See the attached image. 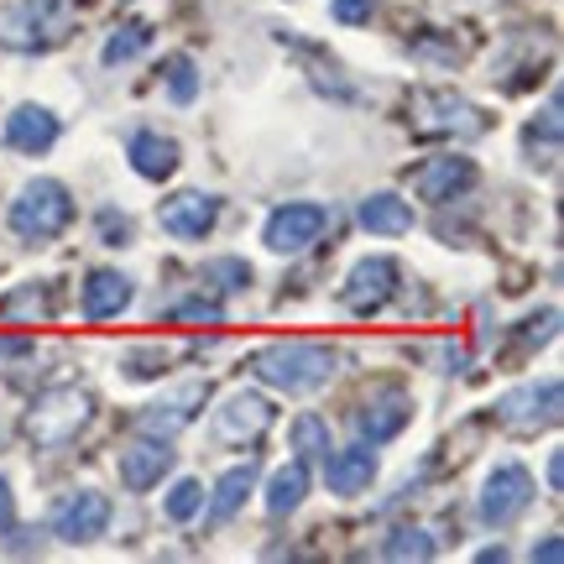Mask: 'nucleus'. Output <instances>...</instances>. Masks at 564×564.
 Instances as JSON below:
<instances>
[{"mask_svg":"<svg viewBox=\"0 0 564 564\" xmlns=\"http://www.w3.org/2000/svg\"><path fill=\"white\" fill-rule=\"evenodd\" d=\"M246 371L257 382L299 398V392H319L335 377V350H324V345H272V350H257L246 361Z\"/></svg>","mask_w":564,"mask_h":564,"instance_id":"1","label":"nucleus"},{"mask_svg":"<svg viewBox=\"0 0 564 564\" xmlns=\"http://www.w3.org/2000/svg\"><path fill=\"white\" fill-rule=\"evenodd\" d=\"M95 419V398L84 387H47L37 403H32V419H26V434L37 449H63L84 434V423Z\"/></svg>","mask_w":564,"mask_h":564,"instance_id":"2","label":"nucleus"},{"mask_svg":"<svg viewBox=\"0 0 564 564\" xmlns=\"http://www.w3.org/2000/svg\"><path fill=\"white\" fill-rule=\"evenodd\" d=\"M68 220H74V199H68V188H63L58 178H32L17 199H11V230L32 246L53 241Z\"/></svg>","mask_w":564,"mask_h":564,"instance_id":"3","label":"nucleus"},{"mask_svg":"<svg viewBox=\"0 0 564 564\" xmlns=\"http://www.w3.org/2000/svg\"><path fill=\"white\" fill-rule=\"evenodd\" d=\"M74 21V6L68 0H17L0 11V42L6 47H21V53H37V47H53L63 42Z\"/></svg>","mask_w":564,"mask_h":564,"instance_id":"4","label":"nucleus"},{"mask_svg":"<svg viewBox=\"0 0 564 564\" xmlns=\"http://www.w3.org/2000/svg\"><path fill=\"white\" fill-rule=\"evenodd\" d=\"M528 507H533V476H528L518 460H507V465H497V470L486 476L476 512H481L486 528H507V523H518Z\"/></svg>","mask_w":564,"mask_h":564,"instance_id":"5","label":"nucleus"},{"mask_svg":"<svg viewBox=\"0 0 564 564\" xmlns=\"http://www.w3.org/2000/svg\"><path fill=\"white\" fill-rule=\"evenodd\" d=\"M324 225H329V209H324V204H282L278 215L267 220L262 241H267V251L293 257V251H303V246L319 241Z\"/></svg>","mask_w":564,"mask_h":564,"instance_id":"6","label":"nucleus"},{"mask_svg":"<svg viewBox=\"0 0 564 564\" xmlns=\"http://www.w3.org/2000/svg\"><path fill=\"white\" fill-rule=\"evenodd\" d=\"M105 528H110V497L100 491H74L53 507V533L63 544H95Z\"/></svg>","mask_w":564,"mask_h":564,"instance_id":"7","label":"nucleus"},{"mask_svg":"<svg viewBox=\"0 0 564 564\" xmlns=\"http://www.w3.org/2000/svg\"><path fill=\"white\" fill-rule=\"evenodd\" d=\"M158 220L173 241H204V236L215 230V220H220V199H215V194H199V188H183V194H173V199L158 209Z\"/></svg>","mask_w":564,"mask_h":564,"instance_id":"8","label":"nucleus"},{"mask_svg":"<svg viewBox=\"0 0 564 564\" xmlns=\"http://www.w3.org/2000/svg\"><path fill=\"white\" fill-rule=\"evenodd\" d=\"M272 419L278 413H272V403H267L262 392H230L220 403V413H215V434L225 444H251L272 429Z\"/></svg>","mask_w":564,"mask_h":564,"instance_id":"9","label":"nucleus"},{"mask_svg":"<svg viewBox=\"0 0 564 564\" xmlns=\"http://www.w3.org/2000/svg\"><path fill=\"white\" fill-rule=\"evenodd\" d=\"M392 288H398V262L392 257H366V262L350 267V278H345V308H356V314H371V308H382L392 299Z\"/></svg>","mask_w":564,"mask_h":564,"instance_id":"10","label":"nucleus"},{"mask_svg":"<svg viewBox=\"0 0 564 564\" xmlns=\"http://www.w3.org/2000/svg\"><path fill=\"white\" fill-rule=\"evenodd\" d=\"M408 183H413V194H419L423 204H444V199H455L460 188L476 183V162L470 158H434V162H423L419 173H408Z\"/></svg>","mask_w":564,"mask_h":564,"instance_id":"11","label":"nucleus"},{"mask_svg":"<svg viewBox=\"0 0 564 564\" xmlns=\"http://www.w3.org/2000/svg\"><path fill=\"white\" fill-rule=\"evenodd\" d=\"M204 398H209V387L204 382H183L178 392H167L162 403H152L147 413H141V429H152V434H178V429H188L194 423V413H204Z\"/></svg>","mask_w":564,"mask_h":564,"instance_id":"12","label":"nucleus"},{"mask_svg":"<svg viewBox=\"0 0 564 564\" xmlns=\"http://www.w3.org/2000/svg\"><path fill=\"white\" fill-rule=\"evenodd\" d=\"M121 486H131V491H147V486H158L162 476H167V465H173V449H167V440H137L121 449Z\"/></svg>","mask_w":564,"mask_h":564,"instance_id":"13","label":"nucleus"},{"mask_svg":"<svg viewBox=\"0 0 564 564\" xmlns=\"http://www.w3.org/2000/svg\"><path fill=\"white\" fill-rule=\"evenodd\" d=\"M371 476H377V444H356V449H340V455L329 449V460H324V481H329L335 497L366 491Z\"/></svg>","mask_w":564,"mask_h":564,"instance_id":"14","label":"nucleus"},{"mask_svg":"<svg viewBox=\"0 0 564 564\" xmlns=\"http://www.w3.org/2000/svg\"><path fill=\"white\" fill-rule=\"evenodd\" d=\"M408 419H413V403H408V392H377L371 403L356 413V429H361V440L382 444L392 434H403Z\"/></svg>","mask_w":564,"mask_h":564,"instance_id":"15","label":"nucleus"},{"mask_svg":"<svg viewBox=\"0 0 564 564\" xmlns=\"http://www.w3.org/2000/svg\"><path fill=\"white\" fill-rule=\"evenodd\" d=\"M502 419L512 423V429H539V423H554L560 419V377H549L544 392H539V387H523V392L502 398Z\"/></svg>","mask_w":564,"mask_h":564,"instance_id":"16","label":"nucleus"},{"mask_svg":"<svg viewBox=\"0 0 564 564\" xmlns=\"http://www.w3.org/2000/svg\"><path fill=\"white\" fill-rule=\"evenodd\" d=\"M6 141H11L17 152H26V158H37V152H47V147L58 141V121H53L42 105H17L11 121H6Z\"/></svg>","mask_w":564,"mask_h":564,"instance_id":"17","label":"nucleus"},{"mask_svg":"<svg viewBox=\"0 0 564 564\" xmlns=\"http://www.w3.org/2000/svg\"><path fill=\"white\" fill-rule=\"evenodd\" d=\"M126 303H131V278L126 272H116V267L89 272V282H84V314L89 319H116Z\"/></svg>","mask_w":564,"mask_h":564,"instance_id":"18","label":"nucleus"},{"mask_svg":"<svg viewBox=\"0 0 564 564\" xmlns=\"http://www.w3.org/2000/svg\"><path fill=\"white\" fill-rule=\"evenodd\" d=\"M361 225L371 236H408L413 230V209H408L398 194H371L361 204Z\"/></svg>","mask_w":564,"mask_h":564,"instance_id":"19","label":"nucleus"},{"mask_svg":"<svg viewBox=\"0 0 564 564\" xmlns=\"http://www.w3.org/2000/svg\"><path fill=\"white\" fill-rule=\"evenodd\" d=\"M131 162H137L141 178H167V173L178 167V141L158 137V131H141V137L131 141Z\"/></svg>","mask_w":564,"mask_h":564,"instance_id":"20","label":"nucleus"},{"mask_svg":"<svg viewBox=\"0 0 564 564\" xmlns=\"http://www.w3.org/2000/svg\"><path fill=\"white\" fill-rule=\"evenodd\" d=\"M303 491H308V465H303V460L282 465L278 476L267 481V512H272V518H282V512H293V507L303 502Z\"/></svg>","mask_w":564,"mask_h":564,"instance_id":"21","label":"nucleus"},{"mask_svg":"<svg viewBox=\"0 0 564 564\" xmlns=\"http://www.w3.org/2000/svg\"><path fill=\"white\" fill-rule=\"evenodd\" d=\"M251 486H257V465H251V460L236 465V470H225L220 486H215V507H209V518H215V523H225L230 512H241V502L251 497Z\"/></svg>","mask_w":564,"mask_h":564,"instance_id":"22","label":"nucleus"},{"mask_svg":"<svg viewBox=\"0 0 564 564\" xmlns=\"http://www.w3.org/2000/svg\"><path fill=\"white\" fill-rule=\"evenodd\" d=\"M293 449L303 460H329V423L319 413H299L293 419Z\"/></svg>","mask_w":564,"mask_h":564,"instance_id":"23","label":"nucleus"},{"mask_svg":"<svg viewBox=\"0 0 564 564\" xmlns=\"http://www.w3.org/2000/svg\"><path fill=\"white\" fill-rule=\"evenodd\" d=\"M147 42H152V26H141V21H131V26H116V32H110V42H105V68L131 63L137 53H147Z\"/></svg>","mask_w":564,"mask_h":564,"instance_id":"24","label":"nucleus"},{"mask_svg":"<svg viewBox=\"0 0 564 564\" xmlns=\"http://www.w3.org/2000/svg\"><path fill=\"white\" fill-rule=\"evenodd\" d=\"M382 554L387 560H429L434 544H429V533H423V528H398V533L382 544Z\"/></svg>","mask_w":564,"mask_h":564,"instance_id":"25","label":"nucleus"},{"mask_svg":"<svg viewBox=\"0 0 564 564\" xmlns=\"http://www.w3.org/2000/svg\"><path fill=\"white\" fill-rule=\"evenodd\" d=\"M167 95L178 105H194V95H199V74H194V58H167Z\"/></svg>","mask_w":564,"mask_h":564,"instance_id":"26","label":"nucleus"},{"mask_svg":"<svg viewBox=\"0 0 564 564\" xmlns=\"http://www.w3.org/2000/svg\"><path fill=\"white\" fill-rule=\"evenodd\" d=\"M199 507H204V486L199 481H178L173 491H167V507H162V512H167L173 523H188Z\"/></svg>","mask_w":564,"mask_h":564,"instance_id":"27","label":"nucleus"},{"mask_svg":"<svg viewBox=\"0 0 564 564\" xmlns=\"http://www.w3.org/2000/svg\"><path fill=\"white\" fill-rule=\"evenodd\" d=\"M0 314H6V319H37V314H47V293H42L37 282H26V293L0 299Z\"/></svg>","mask_w":564,"mask_h":564,"instance_id":"28","label":"nucleus"},{"mask_svg":"<svg viewBox=\"0 0 564 564\" xmlns=\"http://www.w3.org/2000/svg\"><path fill=\"white\" fill-rule=\"evenodd\" d=\"M204 278H220V282H230L225 293H236V288H246V282H251V267H246L241 257H220V262H209V267H204Z\"/></svg>","mask_w":564,"mask_h":564,"instance_id":"29","label":"nucleus"},{"mask_svg":"<svg viewBox=\"0 0 564 564\" xmlns=\"http://www.w3.org/2000/svg\"><path fill=\"white\" fill-rule=\"evenodd\" d=\"M173 314H178V319H204V324H220L225 319V308L215 299H188V303H178Z\"/></svg>","mask_w":564,"mask_h":564,"instance_id":"30","label":"nucleus"},{"mask_svg":"<svg viewBox=\"0 0 564 564\" xmlns=\"http://www.w3.org/2000/svg\"><path fill=\"white\" fill-rule=\"evenodd\" d=\"M329 11H335V21H345V26H356V21H371V11H377V0H335Z\"/></svg>","mask_w":564,"mask_h":564,"instance_id":"31","label":"nucleus"},{"mask_svg":"<svg viewBox=\"0 0 564 564\" xmlns=\"http://www.w3.org/2000/svg\"><path fill=\"white\" fill-rule=\"evenodd\" d=\"M158 371H162V350H141V356H131V361H126V377H137V382L158 377Z\"/></svg>","mask_w":564,"mask_h":564,"instance_id":"32","label":"nucleus"},{"mask_svg":"<svg viewBox=\"0 0 564 564\" xmlns=\"http://www.w3.org/2000/svg\"><path fill=\"white\" fill-rule=\"evenodd\" d=\"M100 230H105V241H131V220L116 215V209H105L100 215Z\"/></svg>","mask_w":564,"mask_h":564,"instance_id":"33","label":"nucleus"},{"mask_svg":"<svg viewBox=\"0 0 564 564\" xmlns=\"http://www.w3.org/2000/svg\"><path fill=\"white\" fill-rule=\"evenodd\" d=\"M26 350H32L26 335H0V361H6V356H26Z\"/></svg>","mask_w":564,"mask_h":564,"instance_id":"34","label":"nucleus"},{"mask_svg":"<svg viewBox=\"0 0 564 564\" xmlns=\"http://www.w3.org/2000/svg\"><path fill=\"white\" fill-rule=\"evenodd\" d=\"M11 518H17V507H11V486L0 481V533L11 528Z\"/></svg>","mask_w":564,"mask_h":564,"instance_id":"35","label":"nucleus"},{"mask_svg":"<svg viewBox=\"0 0 564 564\" xmlns=\"http://www.w3.org/2000/svg\"><path fill=\"white\" fill-rule=\"evenodd\" d=\"M549 486H554V491L564 486V449H554V455H549Z\"/></svg>","mask_w":564,"mask_h":564,"instance_id":"36","label":"nucleus"},{"mask_svg":"<svg viewBox=\"0 0 564 564\" xmlns=\"http://www.w3.org/2000/svg\"><path fill=\"white\" fill-rule=\"evenodd\" d=\"M533 560L554 564V560H560V539H544V544H533Z\"/></svg>","mask_w":564,"mask_h":564,"instance_id":"37","label":"nucleus"},{"mask_svg":"<svg viewBox=\"0 0 564 564\" xmlns=\"http://www.w3.org/2000/svg\"><path fill=\"white\" fill-rule=\"evenodd\" d=\"M0 440H6V419H0Z\"/></svg>","mask_w":564,"mask_h":564,"instance_id":"38","label":"nucleus"}]
</instances>
